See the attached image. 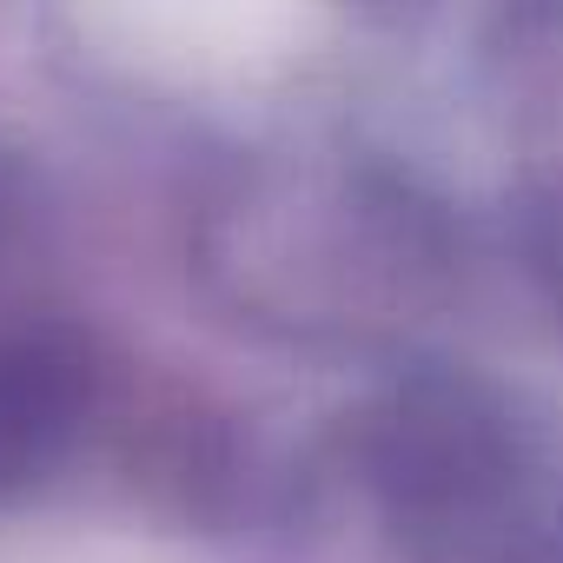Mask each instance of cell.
Returning a JSON list of instances; mask_svg holds the SVG:
<instances>
[{"label":"cell","instance_id":"1","mask_svg":"<svg viewBox=\"0 0 563 563\" xmlns=\"http://www.w3.org/2000/svg\"><path fill=\"white\" fill-rule=\"evenodd\" d=\"M74 418V372L47 345H0V490L34 477Z\"/></svg>","mask_w":563,"mask_h":563}]
</instances>
